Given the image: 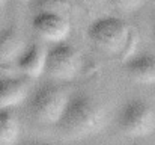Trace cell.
Masks as SVG:
<instances>
[{"instance_id": "6da1fadb", "label": "cell", "mask_w": 155, "mask_h": 145, "mask_svg": "<svg viewBox=\"0 0 155 145\" xmlns=\"http://www.w3.org/2000/svg\"><path fill=\"white\" fill-rule=\"evenodd\" d=\"M105 118V109L101 103L84 92H75L69 95V101L57 127L63 136L81 139L103 130Z\"/></svg>"}, {"instance_id": "7a4b0ae2", "label": "cell", "mask_w": 155, "mask_h": 145, "mask_svg": "<svg viewBox=\"0 0 155 145\" xmlns=\"http://www.w3.org/2000/svg\"><path fill=\"white\" fill-rule=\"evenodd\" d=\"M89 40L108 54H122L133 41L130 26L116 17H104L95 20L87 29Z\"/></svg>"}, {"instance_id": "3957f363", "label": "cell", "mask_w": 155, "mask_h": 145, "mask_svg": "<svg viewBox=\"0 0 155 145\" xmlns=\"http://www.w3.org/2000/svg\"><path fill=\"white\" fill-rule=\"evenodd\" d=\"M68 101L69 95L63 88L56 85H44L33 94L29 107L38 123L57 126Z\"/></svg>"}, {"instance_id": "277c9868", "label": "cell", "mask_w": 155, "mask_h": 145, "mask_svg": "<svg viewBox=\"0 0 155 145\" xmlns=\"http://www.w3.org/2000/svg\"><path fill=\"white\" fill-rule=\"evenodd\" d=\"M120 132L130 138H145L155 130V112L143 100L127 101L117 113Z\"/></svg>"}, {"instance_id": "5b68a950", "label": "cell", "mask_w": 155, "mask_h": 145, "mask_svg": "<svg viewBox=\"0 0 155 145\" xmlns=\"http://www.w3.org/2000/svg\"><path fill=\"white\" fill-rule=\"evenodd\" d=\"M81 67V57L75 47L69 44H56L47 51L45 73L56 80L74 79Z\"/></svg>"}, {"instance_id": "8992f818", "label": "cell", "mask_w": 155, "mask_h": 145, "mask_svg": "<svg viewBox=\"0 0 155 145\" xmlns=\"http://www.w3.org/2000/svg\"><path fill=\"white\" fill-rule=\"evenodd\" d=\"M33 30L44 40L60 44L71 30L69 20L63 15L51 14V12H38L32 21Z\"/></svg>"}, {"instance_id": "52a82bcc", "label": "cell", "mask_w": 155, "mask_h": 145, "mask_svg": "<svg viewBox=\"0 0 155 145\" xmlns=\"http://www.w3.org/2000/svg\"><path fill=\"white\" fill-rule=\"evenodd\" d=\"M131 80L140 85H155V54H140L125 64Z\"/></svg>"}, {"instance_id": "ba28073f", "label": "cell", "mask_w": 155, "mask_h": 145, "mask_svg": "<svg viewBox=\"0 0 155 145\" xmlns=\"http://www.w3.org/2000/svg\"><path fill=\"white\" fill-rule=\"evenodd\" d=\"M45 60L47 51L44 47L39 44H32L21 53L17 64L21 73H24L30 79H36L42 73H45Z\"/></svg>"}, {"instance_id": "9c48e42d", "label": "cell", "mask_w": 155, "mask_h": 145, "mask_svg": "<svg viewBox=\"0 0 155 145\" xmlns=\"http://www.w3.org/2000/svg\"><path fill=\"white\" fill-rule=\"evenodd\" d=\"M27 95V82L21 77L0 79V109H9L21 103Z\"/></svg>"}, {"instance_id": "30bf717a", "label": "cell", "mask_w": 155, "mask_h": 145, "mask_svg": "<svg viewBox=\"0 0 155 145\" xmlns=\"http://www.w3.org/2000/svg\"><path fill=\"white\" fill-rule=\"evenodd\" d=\"M24 50L23 36L15 27H6L0 32V64L18 60Z\"/></svg>"}, {"instance_id": "8fae6325", "label": "cell", "mask_w": 155, "mask_h": 145, "mask_svg": "<svg viewBox=\"0 0 155 145\" xmlns=\"http://www.w3.org/2000/svg\"><path fill=\"white\" fill-rule=\"evenodd\" d=\"M20 138V121L11 109H0V145H15Z\"/></svg>"}, {"instance_id": "7c38bea8", "label": "cell", "mask_w": 155, "mask_h": 145, "mask_svg": "<svg viewBox=\"0 0 155 145\" xmlns=\"http://www.w3.org/2000/svg\"><path fill=\"white\" fill-rule=\"evenodd\" d=\"M32 8L35 12H51V14H59L68 18V15L72 11V5L69 0H33Z\"/></svg>"}, {"instance_id": "4fadbf2b", "label": "cell", "mask_w": 155, "mask_h": 145, "mask_svg": "<svg viewBox=\"0 0 155 145\" xmlns=\"http://www.w3.org/2000/svg\"><path fill=\"white\" fill-rule=\"evenodd\" d=\"M110 5L113 8H116L117 11H122V12H136L139 11L146 0H108Z\"/></svg>"}, {"instance_id": "5bb4252c", "label": "cell", "mask_w": 155, "mask_h": 145, "mask_svg": "<svg viewBox=\"0 0 155 145\" xmlns=\"http://www.w3.org/2000/svg\"><path fill=\"white\" fill-rule=\"evenodd\" d=\"M152 38L155 41V17H154V21H152Z\"/></svg>"}, {"instance_id": "9a60e30c", "label": "cell", "mask_w": 155, "mask_h": 145, "mask_svg": "<svg viewBox=\"0 0 155 145\" xmlns=\"http://www.w3.org/2000/svg\"><path fill=\"white\" fill-rule=\"evenodd\" d=\"M17 2H20V3H32L33 0H17Z\"/></svg>"}, {"instance_id": "2e32d148", "label": "cell", "mask_w": 155, "mask_h": 145, "mask_svg": "<svg viewBox=\"0 0 155 145\" xmlns=\"http://www.w3.org/2000/svg\"><path fill=\"white\" fill-rule=\"evenodd\" d=\"M6 3H8V0H0V8H2V6H5Z\"/></svg>"}, {"instance_id": "e0dca14e", "label": "cell", "mask_w": 155, "mask_h": 145, "mask_svg": "<svg viewBox=\"0 0 155 145\" xmlns=\"http://www.w3.org/2000/svg\"><path fill=\"white\" fill-rule=\"evenodd\" d=\"M27 145H50V144H42V142H35V144H27Z\"/></svg>"}]
</instances>
